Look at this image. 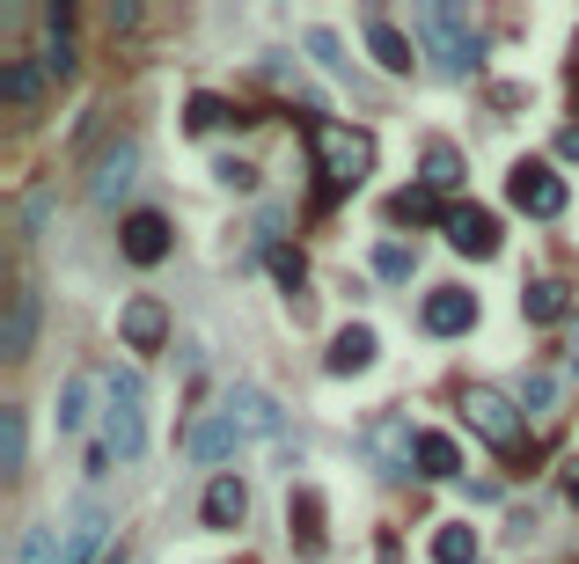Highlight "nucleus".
<instances>
[{
  "label": "nucleus",
  "mask_w": 579,
  "mask_h": 564,
  "mask_svg": "<svg viewBox=\"0 0 579 564\" xmlns=\"http://www.w3.org/2000/svg\"><path fill=\"white\" fill-rule=\"evenodd\" d=\"M192 132H220V125H228V103H220V96H192Z\"/></svg>",
  "instance_id": "30"
},
{
  "label": "nucleus",
  "mask_w": 579,
  "mask_h": 564,
  "mask_svg": "<svg viewBox=\"0 0 579 564\" xmlns=\"http://www.w3.org/2000/svg\"><path fill=\"white\" fill-rule=\"evenodd\" d=\"M367 447H374V469H382V476H411L419 433H411V418H374L367 425Z\"/></svg>",
  "instance_id": "7"
},
{
  "label": "nucleus",
  "mask_w": 579,
  "mask_h": 564,
  "mask_svg": "<svg viewBox=\"0 0 579 564\" xmlns=\"http://www.w3.org/2000/svg\"><path fill=\"white\" fill-rule=\"evenodd\" d=\"M572 52H579V37H572Z\"/></svg>",
  "instance_id": "37"
},
{
  "label": "nucleus",
  "mask_w": 579,
  "mask_h": 564,
  "mask_svg": "<svg viewBox=\"0 0 579 564\" xmlns=\"http://www.w3.org/2000/svg\"><path fill=\"white\" fill-rule=\"evenodd\" d=\"M331 374H360V367H374V330L367 323H352V330H337V345H331V359H323Z\"/></svg>",
  "instance_id": "18"
},
{
  "label": "nucleus",
  "mask_w": 579,
  "mask_h": 564,
  "mask_svg": "<svg viewBox=\"0 0 579 564\" xmlns=\"http://www.w3.org/2000/svg\"><path fill=\"white\" fill-rule=\"evenodd\" d=\"M228 410H235V425H243V433H257V441H279V433H286L279 404H272L264 388H235V396H228Z\"/></svg>",
  "instance_id": "13"
},
{
  "label": "nucleus",
  "mask_w": 579,
  "mask_h": 564,
  "mask_svg": "<svg viewBox=\"0 0 579 564\" xmlns=\"http://www.w3.org/2000/svg\"><path fill=\"white\" fill-rule=\"evenodd\" d=\"M308 155H316V177L331 184V191H360L367 169H374V132L337 125V118H316L308 125Z\"/></svg>",
  "instance_id": "1"
},
{
  "label": "nucleus",
  "mask_w": 579,
  "mask_h": 564,
  "mask_svg": "<svg viewBox=\"0 0 579 564\" xmlns=\"http://www.w3.org/2000/svg\"><path fill=\"white\" fill-rule=\"evenodd\" d=\"M88 396H96L88 374H73V382L59 388V433H81V425H88Z\"/></svg>",
  "instance_id": "24"
},
{
  "label": "nucleus",
  "mask_w": 579,
  "mask_h": 564,
  "mask_svg": "<svg viewBox=\"0 0 579 564\" xmlns=\"http://www.w3.org/2000/svg\"><path fill=\"white\" fill-rule=\"evenodd\" d=\"M550 404V374H528L521 382V410H543Z\"/></svg>",
  "instance_id": "34"
},
{
  "label": "nucleus",
  "mask_w": 579,
  "mask_h": 564,
  "mask_svg": "<svg viewBox=\"0 0 579 564\" xmlns=\"http://www.w3.org/2000/svg\"><path fill=\"white\" fill-rule=\"evenodd\" d=\"M411 30L425 37V52H433V67L448 73V81H462V73L484 67V37H477L470 16H462V8H448V0L419 8V16H411Z\"/></svg>",
  "instance_id": "2"
},
{
  "label": "nucleus",
  "mask_w": 579,
  "mask_h": 564,
  "mask_svg": "<svg viewBox=\"0 0 579 564\" xmlns=\"http://www.w3.org/2000/svg\"><path fill=\"white\" fill-rule=\"evenodd\" d=\"M572 374H579V359H572Z\"/></svg>",
  "instance_id": "38"
},
{
  "label": "nucleus",
  "mask_w": 579,
  "mask_h": 564,
  "mask_svg": "<svg viewBox=\"0 0 579 564\" xmlns=\"http://www.w3.org/2000/svg\"><path fill=\"white\" fill-rule=\"evenodd\" d=\"M104 447L118 462L147 455V388H140V374H110L104 382Z\"/></svg>",
  "instance_id": "3"
},
{
  "label": "nucleus",
  "mask_w": 579,
  "mask_h": 564,
  "mask_svg": "<svg viewBox=\"0 0 579 564\" xmlns=\"http://www.w3.org/2000/svg\"><path fill=\"white\" fill-rule=\"evenodd\" d=\"M37 89H45V67H30V59H16V67L0 73V96H8V103H30Z\"/></svg>",
  "instance_id": "28"
},
{
  "label": "nucleus",
  "mask_w": 579,
  "mask_h": 564,
  "mask_svg": "<svg viewBox=\"0 0 579 564\" xmlns=\"http://www.w3.org/2000/svg\"><path fill=\"white\" fill-rule=\"evenodd\" d=\"M110 564H118V557H110Z\"/></svg>",
  "instance_id": "39"
},
{
  "label": "nucleus",
  "mask_w": 579,
  "mask_h": 564,
  "mask_svg": "<svg viewBox=\"0 0 579 564\" xmlns=\"http://www.w3.org/2000/svg\"><path fill=\"white\" fill-rule=\"evenodd\" d=\"M360 30H367V52H374V67H382V73H411V37L396 30L382 8H367V22H360Z\"/></svg>",
  "instance_id": "12"
},
{
  "label": "nucleus",
  "mask_w": 579,
  "mask_h": 564,
  "mask_svg": "<svg viewBox=\"0 0 579 564\" xmlns=\"http://www.w3.org/2000/svg\"><path fill=\"white\" fill-rule=\"evenodd\" d=\"M565 492H572V506H579V469H572V476H565Z\"/></svg>",
  "instance_id": "36"
},
{
  "label": "nucleus",
  "mask_w": 579,
  "mask_h": 564,
  "mask_svg": "<svg viewBox=\"0 0 579 564\" xmlns=\"http://www.w3.org/2000/svg\"><path fill=\"white\" fill-rule=\"evenodd\" d=\"M462 469V455H455V441L448 433H419V476H433V484H448V476Z\"/></svg>",
  "instance_id": "20"
},
{
  "label": "nucleus",
  "mask_w": 579,
  "mask_h": 564,
  "mask_svg": "<svg viewBox=\"0 0 579 564\" xmlns=\"http://www.w3.org/2000/svg\"><path fill=\"white\" fill-rule=\"evenodd\" d=\"M198 513H206V528H243V521H249V492L235 484V476H213Z\"/></svg>",
  "instance_id": "15"
},
{
  "label": "nucleus",
  "mask_w": 579,
  "mask_h": 564,
  "mask_svg": "<svg viewBox=\"0 0 579 564\" xmlns=\"http://www.w3.org/2000/svg\"><path fill=\"white\" fill-rule=\"evenodd\" d=\"M389 220H396V228H419V220H448V212H440V191H396L389 198Z\"/></svg>",
  "instance_id": "21"
},
{
  "label": "nucleus",
  "mask_w": 579,
  "mask_h": 564,
  "mask_svg": "<svg viewBox=\"0 0 579 564\" xmlns=\"http://www.w3.org/2000/svg\"><path fill=\"white\" fill-rule=\"evenodd\" d=\"M104 528H110V513L96 506V498H81L73 506V521H67V564H88L96 550H104Z\"/></svg>",
  "instance_id": "14"
},
{
  "label": "nucleus",
  "mask_w": 579,
  "mask_h": 564,
  "mask_svg": "<svg viewBox=\"0 0 579 564\" xmlns=\"http://www.w3.org/2000/svg\"><path fill=\"white\" fill-rule=\"evenodd\" d=\"M462 418H470V433H477V441H492L499 455H521V447H528L521 404H507L499 388H462Z\"/></svg>",
  "instance_id": "4"
},
{
  "label": "nucleus",
  "mask_w": 579,
  "mask_h": 564,
  "mask_svg": "<svg viewBox=\"0 0 579 564\" xmlns=\"http://www.w3.org/2000/svg\"><path fill=\"white\" fill-rule=\"evenodd\" d=\"M521 316H528V323H565V316H572V294H565L558 279H536V286L521 294Z\"/></svg>",
  "instance_id": "19"
},
{
  "label": "nucleus",
  "mask_w": 579,
  "mask_h": 564,
  "mask_svg": "<svg viewBox=\"0 0 579 564\" xmlns=\"http://www.w3.org/2000/svg\"><path fill=\"white\" fill-rule=\"evenodd\" d=\"M235 447H243V425H235V410H213V418L192 433V455H198V462H220V455H235Z\"/></svg>",
  "instance_id": "17"
},
{
  "label": "nucleus",
  "mask_w": 579,
  "mask_h": 564,
  "mask_svg": "<svg viewBox=\"0 0 579 564\" xmlns=\"http://www.w3.org/2000/svg\"><path fill=\"white\" fill-rule=\"evenodd\" d=\"M133 177H140V147H133V140L104 147V161H96V177H88V198H96V206H118V198L133 191Z\"/></svg>",
  "instance_id": "8"
},
{
  "label": "nucleus",
  "mask_w": 579,
  "mask_h": 564,
  "mask_svg": "<svg viewBox=\"0 0 579 564\" xmlns=\"http://www.w3.org/2000/svg\"><path fill=\"white\" fill-rule=\"evenodd\" d=\"M455 184H462V155L448 140L425 147V191H455Z\"/></svg>",
  "instance_id": "25"
},
{
  "label": "nucleus",
  "mask_w": 579,
  "mask_h": 564,
  "mask_svg": "<svg viewBox=\"0 0 579 564\" xmlns=\"http://www.w3.org/2000/svg\"><path fill=\"white\" fill-rule=\"evenodd\" d=\"M433 564H477V528L448 521V528L433 535Z\"/></svg>",
  "instance_id": "22"
},
{
  "label": "nucleus",
  "mask_w": 579,
  "mask_h": 564,
  "mask_svg": "<svg viewBox=\"0 0 579 564\" xmlns=\"http://www.w3.org/2000/svg\"><path fill=\"white\" fill-rule=\"evenodd\" d=\"M419 323L433 337H462L477 323V294H462V286H433V294H425V308H419Z\"/></svg>",
  "instance_id": "10"
},
{
  "label": "nucleus",
  "mask_w": 579,
  "mask_h": 564,
  "mask_svg": "<svg viewBox=\"0 0 579 564\" xmlns=\"http://www.w3.org/2000/svg\"><path fill=\"white\" fill-rule=\"evenodd\" d=\"M308 52H316V59H323V67H331V73H352V59H345V44H337V37H331V30H308Z\"/></svg>",
  "instance_id": "31"
},
{
  "label": "nucleus",
  "mask_w": 579,
  "mask_h": 564,
  "mask_svg": "<svg viewBox=\"0 0 579 564\" xmlns=\"http://www.w3.org/2000/svg\"><path fill=\"white\" fill-rule=\"evenodd\" d=\"M16 564H67V543H59V528H22Z\"/></svg>",
  "instance_id": "23"
},
{
  "label": "nucleus",
  "mask_w": 579,
  "mask_h": 564,
  "mask_svg": "<svg viewBox=\"0 0 579 564\" xmlns=\"http://www.w3.org/2000/svg\"><path fill=\"white\" fill-rule=\"evenodd\" d=\"M125 257H133V265H161V257H169V220H161V212H125Z\"/></svg>",
  "instance_id": "11"
},
{
  "label": "nucleus",
  "mask_w": 579,
  "mask_h": 564,
  "mask_svg": "<svg viewBox=\"0 0 579 564\" xmlns=\"http://www.w3.org/2000/svg\"><path fill=\"white\" fill-rule=\"evenodd\" d=\"M22 447H30V433H22V410H0V469H8V476L22 469Z\"/></svg>",
  "instance_id": "27"
},
{
  "label": "nucleus",
  "mask_w": 579,
  "mask_h": 564,
  "mask_svg": "<svg viewBox=\"0 0 579 564\" xmlns=\"http://www.w3.org/2000/svg\"><path fill=\"white\" fill-rule=\"evenodd\" d=\"M37 337V294L22 286V294H8V323H0V359H22Z\"/></svg>",
  "instance_id": "16"
},
{
  "label": "nucleus",
  "mask_w": 579,
  "mask_h": 564,
  "mask_svg": "<svg viewBox=\"0 0 579 564\" xmlns=\"http://www.w3.org/2000/svg\"><path fill=\"white\" fill-rule=\"evenodd\" d=\"M220 184H228V191H257V169H249V161H220Z\"/></svg>",
  "instance_id": "33"
},
{
  "label": "nucleus",
  "mask_w": 579,
  "mask_h": 564,
  "mask_svg": "<svg viewBox=\"0 0 579 564\" xmlns=\"http://www.w3.org/2000/svg\"><path fill=\"white\" fill-rule=\"evenodd\" d=\"M374 271H382V279H411V271H419V249L382 243V249H374Z\"/></svg>",
  "instance_id": "29"
},
{
  "label": "nucleus",
  "mask_w": 579,
  "mask_h": 564,
  "mask_svg": "<svg viewBox=\"0 0 579 564\" xmlns=\"http://www.w3.org/2000/svg\"><path fill=\"white\" fill-rule=\"evenodd\" d=\"M558 155H565V161H579V125H565V132H558Z\"/></svg>",
  "instance_id": "35"
},
{
  "label": "nucleus",
  "mask_w": 579,
  "mask_h": 564,
  "mask_svg": "<svg viewBox=\"0 0 579 564\" xmlns=\"http://www.w3.org/2000/svg\"><path fill=\"white\" fill-rule=\"evenodd\" d=\"M507 198H513V212H528V220H558L572 191H565V177L550 169V161H513Z\"/></svg>",
  "instance_id": "5"
},
{
  "label": "nucleus",
  "mask_w": 579,
  "mask_h": 564,
  "mask_svg": "<svg viewBox=\"0 0 579 564\" xmlns=\"http://www.w3.org/2000/svg\"><path fill=\"white\" fill-rule=\"evenodd\" d=\"M118 337L133 345V353H161V337H169V308H161L155 294H133L118 308Z\"/></svg>",
  "instance_id": "6"
},
{
  "label": "nucleus",
  "mask_w": 579,
  "mask_h": 564,
  "mask_svg": "<svg viewBox=\"0 0 579 564\" xmlns=\"http://www.w3.org/2000/svg\"><path fill=\"white\" fill-rule=\"evenodd\" d=\"M272 271H279V286H301V279H308V265H301V249H272Z\"/></svg>",
  "instance_id": "32"
},
{
  "label": "nucleus",
  "mask_w": 579,
  "mask_h": 564,
  "mask_svg": "<svg viewBox=\"0 0 579 564\" xmlns=\"http://www.w3.org/2000/svg\"><path fill=\"white\" fill-rule=\"evenodd\" d=\"M440 228H448V249H462V257H492L499 249V220L484 206H448Z\"/></svg>",
  "instance_id": "9"
},
{
  "label": "nucleus",
  "mask_w": 579,
  "mask_h": 564,
  "mask_svg": "<svg viewBox=\"0 0 579 564\" xmlns=\"http://www.w3.org/2000/svg\"><path fill=\"white\" fill-rule=\"evenodd\" d=\"M294 528H301V550L316 557V550H323V498H316V492L294 498Z\"/></svg>",
  "instance_id": "26"
}]
</instances>
